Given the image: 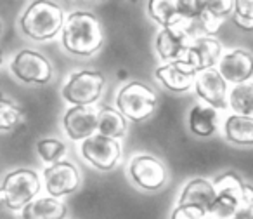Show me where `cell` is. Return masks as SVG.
I'll return each instance as SVG.
<instances>
[{"mask_svg": "<svg viewBox=\"0 0 253 219\" xmlns=\"http://www.w3.org/2000/svg\"><path fill=\"white\" fill-rule=\"evenodd\" d=\"M63 44L70 53L90 56L102 44V28L90 12H73L63 26Z\"/></svg>", "mask_w": 253, "mask_h": 219, "instance_id": "obj_1", "label": "cell"}, {"mask_svg": "<svg viewBox=\"0 0 253 219\" xmlns=\"http://www.w3.org/2000/svg\"><path fill=\"white\" fill-rule=\"evenodd\" d=\"M217 191L213 205L210 209L211 219H229L234 218L239 211V205L245 204L246 207L252 205L253 198V186H248L241 181V177L234 172H227L224 176L217 177L213 183Z\"/></svg>", "mask_w": 253, "mask_h": 219, "instance_id": "obj_2", "label": "cell"}, {"mask_svg": "<svg viewBox=\"0 0 253 219\" xmlns=\"http://www.w3.org/2000/svg\"><path fill=\"white\" fill-rule=\"evenodd\" d=\"M64 26L63 9L52 2L39 0L30 4L21 18V28L33 40H49Z\"/></svg>", "mask_w": 253, "mask_h": 219, "instance_id": "obj_3", "label": "cell"}, {"mask_svg": "<svg viewBox=\"0 0 253 219\" xmlns=\"http://www.w3.org/2000/svg\"><path fill=\"white\" fill-rule=\"evenodd\" d=\"M40 191V179L37 172L30 169H16L5 176L0 186V205L11 211L26 207Z\"/></svg>", "mask_w": 253, "mask_h": 219, "instance_id": "obj_4", "label": "cell"}, {"mask_svg": "<svg viewBox=\"0 0 253 219\" xmlns=\"http://www.w3.org/2000/svg\"><path fill=\"white\" fill-rule=\"evenodd\" d=\"M116 105L123 117L134 122H141L155 113L156 96L148 85L141 82H130L118 92Z\"/></svg>", "mask_w": 253, "mask_h": 219, "instance_id": "obj_5", "label": "cell"}, {"mask_svg": "<svg viewBox=\"0 0 253 219\" xmlns=\"http://www.w3.org/2000/svg\"><path fill=\"white\" fill-rule=\"evenodd\" d=\"M104 87V77L99 71H80L70 78L63 89V96L66 101L77 106H90L101 96Z\"/></svg>", "mask_w": 253, "mask_h": 219, "instance_id": "obj_6", "label": "cell"}, {"mask_svg": "<svg viewBox=\"0 0 253 219\" xmlns=\"http://www.w3.org/2000/svg\"><path fill=\"white\" fill-rule=\"evenodd\" d=\"M11 68L19 80L28 82V84H47L52 77V68L49 61L42 54L28 49L21 51L12 59Z\"/></svg>", "mask_w": 253, "mask_h": 219, "instance_id": "obj_7", "label": "cell"}, {"mask_svg": "<svg viewBox=\"0 0 253 219\" xmlns=\"http://www.w3.org/2000/svg\"><path fill=\"white\" fill-rule=\"evenodd\" d=\"M120 145L115 139L104 138V136H90L82 145V155L88 160L94 167L101 170H109L118 164L120 160Z\"/></svg>", "mask_w": 253, "mask_h": 219, "instance_id": "obj_8", "label": "cell"}, {"mask_svg": "<svg viewBox=\"0 0 253 219\" xmlns=\"http://www.w3.org/2000/svg\"><path fill=\"white\" fill-rule=\"evenodd\" d=\"M189 23H180L163 28L156 37V51L167 61H179L186 56L189 47Z\"/></svg>", "mask_w": 253, "mask_h": 219, "instance_id": "obj_9", "label": "cell"}, {"mask_svg": "<svg viewBox=\"0 0 253 219\" xmlns=\"http://www.w3.org/2000/svg\"><path fill=\"white\" fill-rule=\"evenodd\" d=\"M43 177H45V188L52 195V198L73 193L80 184L77 167L70 162H64V160L47 167L43 170Z\"/></svg>", "mask_w": 253, "mask_h": 219, "instance_id": "obj_10", "label": "cell"}, {"mask_svg": "<svg viewBox=\"0 0 253 219\" xmlns=\"http://www.w3.org/2000/svg\"><path fill=\"white\" fill-rule=\"evenodd\" d=\"M130 174L135 183L146 190H158L167 183L165 165L149 155L135 157L130 164Z\"/></svg>", "mask_w": 253, "mask_h": 219, "instance_id": "obj_11", "label": "cell"}, {"mask_svg": "<svg viewBox=\"0 0 253 219\" xmlns=\"http://www.w3.org/2000/svg\"><path fill=\"white\" fill-rule=\"evenodd\" d=\"M220 44L211 37H198L189 44L186 53V63L193 68L196 73L213 68V64L220 57Z\"/></svg>", "mask_w": 253, "mask_h": 219, "instance_id": "obj_12", "label": "cell"}, {"mask_svg": "<svg viewBox=\"0 0 253 219\" xmlns=\"http://www.w3.org/2000/svg\"><path fill=\"white\" fill-rule=\"evenodd\" d=\"M97 110L94 106H73L64 115V129L73 141L88 139L97 129Z\"/></svg>", "mask_w": 253, "mask_h": 219, "instance_id": "obj_13", "label": "cell"}, {"mask_svg": "<svg viewBox=\"0 0 253 219\" xmlns=\"http://www.w3.org/2000/svg\"><path fill=\"white\" fill-rule=\"evenodd\" d=\"M225 80L218 70L210 68L198 75L196 78V92L201 99L208 103L211 108H227V96H225Z\"/></svg>", "mask_w": 253, "mask_h": 219, "instance_id": "obj_14", "label": "cell"}, {"mask_svg": "<svg viewBox=\"0 0 253 219\" xmlns=\"http://www.w3.org/2000/svg\"><path fill=\"white\" fill-rule=\"evenodd\" d=\"M218 73L224 80L234 84H245L253 75V56L246 51L236 49L225 54L218 63Z\"/></svg>", "mask_w": 253, "mask_h": 219, "instance_id": "obj_15", "label": "cell"}, {"mask_svg": "<svg viewBox=\"0 0 253 219\" xmlns=\"http://www.w3.org/2000/svg\"><path fill=\"white\" fill-rule=\"evenodd\" d=\"M194 75H196V71L184 59L172 61V63L165 64V66H160L156 70V78L165 87H169L170 91H177V92H184L193 87Z\"/></svg>", "mask_w": 253, "mask_h": 219, "instance_id": "obj_16", "label": "cell"}, {"mask_svg": "<svg viewBox=\"0 0 253 219\" xmlns=\"http://www.w3.org/2000/svg\"><path fill=\"white\" fill-rule=\"evenodd\" d=\"M215 198H217V191H215L213 184L208 183L207 179H193L191 183H187V186L180 195V205L200 207L208 214Z\"/></svg>", "mask_w": 253, "mask_h": 219, "instance_id": "obj_17", "label": "cell"}, {"mask_svg": "<svg viewBox=\"0 0 253 219\" xmlns=\"http://www.w3.org/2000/svg\"><path fill=\"white\" fill-rule=\"evenodd\" d=\"M234 9V2L231 0H211V2H203V12L198 18L196 23H200L201 28L207 33L213 35L220 25L224 23V18H227Z\"/></svg>", "mask_w": 253, "mask_h": 219, "instance_id": "obj_18", "label": "cell"}, {"mask_svg": "<svg viewBox=\"0 0 253 219\" xmlns=\"http://www.w3.org/2000/svg\"><path fill=\"white\" fill-rule=\"evenodd\" d=\"M68 209L63 202L52 197L32 200L23 209V219H64Z\"/></svg>", "mask_w": 253, "mask_h": 219, "instance_id": "obj_19", "label": "cell"}, {"mask_svg": "<svg viewBox=\"0 0 253 219\" xmlns=\"http://www.w3.org/2000/svg\"><path fill=\"white\" fill-rule=\"evenodd\" d=\"M148 5L149 14L155 18V21L163 25V28L184 23L182 14H180L179 0H151Z\"/></svg>", "mask_w": 253, "mask_h": 219, "instance_id": "obj_20", "label": "cell"}, {"mask_svg": "<svg viewBox=\"0 0 253 219\" xmlns=\"http://www.w3.org/2000/svg\"><path fill=\"white\" fill-rule=\"evenodd\" d=\"M189 125L191 131L196 136H201V138L211 136L217 129V111H215V108L203 105L194 106L189 115Z\"/></svg>", "mask_w": 253, "mask_h": 219, "instance_id": "obj_21", "label": "cell"}, {"mask_svg": "<svg viewBox=\"0 0 253 219\" xmlns=\"http://www.w3.org/2000/svg\"><path fill=\"white\" fill-rule=\"evenodd\" d=\"M97 131L101 136L109 138V139L122 138L126 131L125 117H123L120 111H116V110L106 106L97 115Z\"/></svg>", "mask_w": 253, "mask_h": 219, "instance_id": "obj_22", "label": "cell"}, {"mask_svg": "<svg viewBox=\"0 0 253 219\" xmlns=\"http://www.w3.org/2000/svg\"><path fill=\"white\" fill-rule=\"evenodd\" d=\"M225 136L236 145H253V118L231 115L225 120Z\"/></svg>", "mask_w": 253, "mask_h": 219, "instance_id": "obj_23", "label": "cell"}, {"mask_svg": "<svg viewBox=\"0 0 253 219\" xmlns=\"http://www.w3.org/2000/svg\"><path fill=\"white\" fill-rule=\"evenodd\" d=\"M231 108L236 111V115L252 117V113H253V84L252 82H245V84H239L232 89Z\"/></svg>", "mask_w": 253, "mask_h": 219, "instance_id": "obj_24", "label": "cell"}, {"mask_svg": "<svg viewBox=\"0 0 253 219\" xmlns=\"http://www.w3.org/2000/svg\"><path fill=\"white\" fill-rule=\"evenodd\" d=\"M23 108L0 94V131H12L23 118Z\"/></svg>", "mask_w": 253, "mask_h": 219, "instance_id": "obj_25", "label": "cell"}, {"mask_svg": "<svg viewBox=\"0 0 253 219\" xmlns=\"http://www.w3.org/2000/svg\"><path fill=\"white\" fill-rule=\"evenodd\" d=\"M234 23L243 30H253V0L234 2Z\"/></svg>", "mask_w": 253, "mask_h": 219, "instance_id": "obj_26", "label": "cell"}, {"mask_svg": "<svg viewBox=\"0 0 253 219\" xmlns=\"http://www.w3.org/2000/svg\"><path fill=\"white\" fill-rule=\"evenodd\" d=\"M37 146H39L40 157H42L43 160H47V162H54V164H56L57 160L64 155V152H66V146H64V143L59 141V139H42V141H39Z\"/></svg>", "mask_w": 253, "mask_h": 219, "instance_id": "obj_27", "label": "cell"}, {"mask_svg": "<svg viewBox=\"0 0 253 219\" xmlns=\"http://www.w3.org/2000/svg\"><path fill=\"white\" fill-rule=\"evenodd\" d=\"M207 212L200 207H193V205H179L175 211L172 212V219H205Z\"/></svg>", "mask_w": 253, "mask_h": 219, "instance_id": "obj_28", "label": "cell"}, {"mask_svg": "<svg viewBox=\"0 0 253 219\" xmlns=\"http://www.w3.org/2000/svg\"><path fill=\"white\" fill-rule=\"evenodd\" d=\"M232 219H253V205H248V207L239 209Z\"/></svg>", "mask_w": 253, "mask_h": 219, "instance_id": "obj_29", "label": "cell"}, {"mask_svg": "<svg viewBox=\"0 0 253 219\" xmlns=\"http://www.w3.org/2000/svg\"><path fill=\"white\" fill-rule=\"evenodd\" d=\"M0 64H2V54H0Z\"/></svg>", "mask_w": 253, "mask_h": 219, "instance_id": "obj_30", "label": "cell"}, {"mask_svg": "<svg viewBox=\"0 0 253 219\" xmlns=\"http://www.w3.org/2000/svg\"><path fill=\"white\" fill-rule=\"evenodd\" d=\"M0 32H2V25H0Z\"/></svg>", "mask_w": 253, "mask_h": 219, "instance_id": "obj_31", "label": "cell"}, {"mask_svg": "<svg viewBox=\"0 0 253 219\" xmlns=\"http://www.w3.org/2000/svg\"><path fill=\"white\" fill-rule=\"evenodd\" d=\"M252 205H253V198H252Z\"/></svg>", "mask_w": 253, "mask_h": 219, "instance_id": "obj_32", "label": "cell"}]
</instances>
